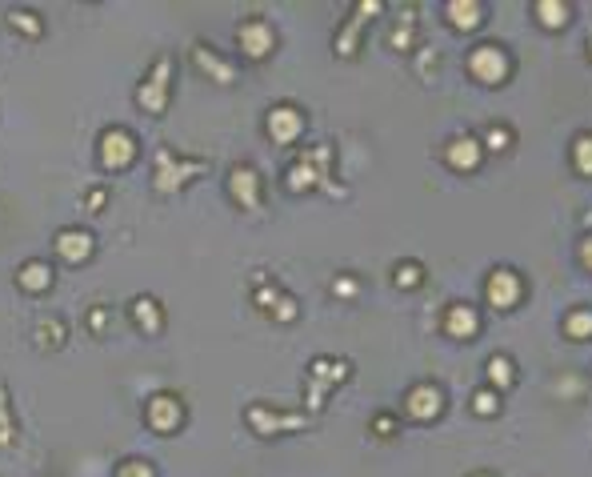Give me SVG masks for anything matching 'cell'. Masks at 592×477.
Returning a JSON list of instances; mask_svg holds the SVG:
<instances>
[{"instance_id": "484cf974", "label": "cell", "mask_w": 592, "mask_h": 477, "mask_svg": "<svg viewBox=\"0 0 592 477\" xmlns=\"http://www.w3.org/2000/svg\"><path fill=\"white\" fill-rule=\"evenodd\" d=\"M8 25L20 28V33H28V36H40V20H36V17H24V12H8Z\"/></svg>"}, {"instance_id": "30bf717a", "label": "cell", "mask_w": 592, "mask_h": 477, "mask_svg": "<svg viewBox=\"0 0 592 477\" xmlns=\"http://www.w3.org/2000/svg\"><path fill=\"white\" fill-rule=\"evenodd\" d=\"M56 257L68 261V265L88 261L92 257V233H84V229H64V233H56Z\"/></svg>"}, {"instance_id": "8fae6325", "label": "cell", "mask_w": 592, "mask_h": 477, "mask_svg": "<svg viewBox=\"0 0 592 477\" xmlns=\"http://www.w3.org/2000/svg\"><path fill=\"white\" fill-rule=\"evenodd\" d=\"M236 41H240V49H244V57L260 61V57H268V53H272V28L264 25V20H244Z\"/></svg>"}, {"instance_id": "7a4b0ae2", "label": "cell", "mask_w": 592, "mask_h": 477, "mask_svg": "<svg viewBox=\"0 0 592 477\" xmlns=\"http://www.w3.org/2000/svg\"><path fill=\"white\" fill-rule=\"evenodd\" d=\"M168 89H172V61L156 57V61H152L148 81L136 89V101H140L144 113H164V109H168Z\"/></svg>"}, {"instance_id": "d590c367", "label": "cell", "mask_w": 592, "mask_h": 477, "mask_svg": "<svg viewBox=\"0 0 592 477\" xmlns=\"http://www.w3.org/2000/svg\"><path fill=\"white\" fill-rule=\"evenodd\" d=\"M580 261H584V265H588V269H592V237H588V241H584V245H580Z\"/></svg>"}, {"instance_id": "8992f818", "label": "cell", "mask_w": 592, "mask_h": 477, "mask_svg": "<svg viewBox=\"0 0 592 477\" xmlns=\"http://www.w3.org/2000/svg\"><path fill=\"white\" fill-rule=\"evenodd\" d=\"M228 193L240 209H260V173L248 169V165H236L228 173Z\"/></svg>"}, {"instance_id": "4fadbf2b", "label": "cell", "mask_w": 592, "mask_h": 477, "mask_svg": "<svg viewBox=\"0 0 592 477\" xmlns=\"http://www.w3.org/2000/svg\"><path fill=\"white\" fill-rule=\"evenodd\" d=\"M192 61H196V69H200V73H204V77H212L216 85H232V81H236V69H232L228 61H220V57H216V53L208 49V44H196V49H192Z\"/></svg>"}, {"instance_id": "4316f807", "label": "cell", "mask_w": 592, "mask_h": 477, "mask_svg": "<svg viewBox=\"0 0 592 477\" xmlns=\"http://www.w3.org/2000/svg\"><path fill=\"white\" fill-rule=\"evenodd\" d=\"M416 281H420V265H412V261H404V265L396 269V285H400V289H412Z\"/></svg>"}, {"instance_id": "836d02e7", "label": "cell", "mask_w": 592, "mask_h": 477, "mask_svg": "<svg viewBox=\"0 0 592 477\" xmlns=\"http://www.w3.org/2000/svg\"><path fill=\"white\" fill-rule=\"evenodd\" d=\"M372 425H376V433H392V429H396V421H392V417H384V413H380V417H376Z\"/></svg>"}, {"instance_id": "6da1fadb", "label": "cell", "mask_w": 592, "mask_h": 477, "mask_svg": "<svg viewBox=\"0 0 592 477\" xmlns=\"http://www.w3.org/2000/svg\"><path fill=\"white\" fill-rule=\"evenodd\" d=\"M200 169H204L200 161H176L172 149H156V177H152V185H156V193H180Z\"/></svg>"}, {"instance_id": "1f68e13d", "label": "cell", "mask_w": 592, "mask_h": 477, "mask_svg": "<svg viewBox=\"0 0 592 477\" xmlns=\"http://www.w3.org/2000/svg\"><path fill=\"white\" fill-rule=\"evenodd\" d=\"M504 145H508V133H504V129L488 133V149H504Z\"/></svg>"}, {"instance_id": "d6a6232c", "label": "cell", "mask_w": 592, "mask_h": 477, "mask_svg": "<svg viewBox=\"0 0 592 477\" xmlns=\"http://www.w3.org/2000/svg\"><path fill=\"white\" fill-rule=\"evenodd\" d=\"M88 325H92V329H104V325H108V313H104V309H92V313H88Z\"/></svg>"}, {"instance_id": "d6986e66", "label": "cell", "mask_w": 592, "mask_h": 477, "mask_svg": "<svg viewBox=\"0 0 592 477\" xmlns=\"http://www.w3.org/2000/svg\"><path fill=\"white\" fill-rule=\"evenodd\" d=\"M376 9H380V4H372V0H368V4H360V9H356V17L344 25V33L336 36V53H340V57H348V53H352V36H360V25H364V20L372 17Z\"/></svg>"}, {"instance_id": "3957f363", "label": "cell", "mask_w": 592, "mask_h": 477, "mask_svg": "<svg viewBox=\"0 0 592 477\" xmlns=\"http://www.w3.org/2000/svg\"><path fill=\"white\" fill-rule=\"evenodd\" d=\"M136 161V137L128 129H108L100 133V165L108 173H120L124 165Z\"/></svg>"}, {"instance_id": "44dd1931", "label": "cell", "mask_w": 592, "mask_h": 477, "mask_svg": "<svg viewBox=\"0 0 592 477\" xmlns=\"http://www.w3.org/2000/svg\"><path fill=\"white\" fill-rule=\"evenodd\" d=\"M564 333H568V337H576V341L592 337V313H588V309H576V313H568Z\"/></svg>"}, {"instance_id": "7402d4cb", "label": "cell", "mask_w": 592, "mask_h": 477, "mask_svg": "<svg viewBox=\"0 0 592 477\" xmlns=\"http://www.w3.org/2000/svg\"><path fill=\"white\" fill-rule=\"evenodd\" d=\"M320 181V173L312 169V165H296V169H288V189L292 193H304V189H312Z\"/></svg>"}, {"instance_id": "277c9868", "label": "cell", "mask_w": 592, "mask_h": 477, "mask_svg": "<svg viewBox=\"0 0 592 477\" xmlns=\"http://www.w3.org/2000/svg\"><path fill=\"white\" fill-rule=\"evenodd\" d=\"M144 421H148V429H156V433H176L184 421V405L176 401L172 393H156V397H148Z\"/></svg>"}, {"instance_id": "d4e9b609", "label": "cell", "mask_w": 592, "mask_h": 477, "mask_svg": "<svg viewBox=\"0 0 592 477\" xmlns=\"http://www.w3.org/2000/svg\"><path fill=\"white\" fill-rule=\"evenodd\" d=\"M0 445H12V413H8L4 389H0Z\"/></svg>"}, {"instance_id": "e0dca14e", "label": "cell", "mask_w": 592, "mask_h": 477, "mask_svg": "<svg viewBox=\"0 0 592 477\" xmlns=\"http://www.w3.org/2000/svg\"><path fill=\"white\" fill-rule=\"evenodd\" d=\"M132 317H136V325H140L148 337H152V333H160V325H164V313L156 309V301H152V297H136L132 301Z\"/></svg>"}, {"instance_id": "f1b7e54d", "label": "cell", "mask_w": 592, "mask_h": 477, "mask_svg": "<svg viewBox=\"0 0 592 477\" xmlns=\"http://www.w3.org/2000/svg\"><path fill=\"white\" fill-rule=\"evenodd\" d=\"M472 409H476V413H496V393H476Z\"/></svg>"}, {"instance_id": "ac0fdd59", "label": "cell", "mask_w": 592, "mask_h": 477, "mask_svg": "<svg viewBox=\"0 0 592 477\" xmlns=\"http://www.w3.org/2000/svg\"><path fill=\"white\" fill-rule=\"evenodd\" d=\"M480 17H484V9H480L476 0H452L448 4V25H456V28H476Z\"/></svg>"}, {"instance_id": "7c38bea8", "label": "cell", "mask_w": 592, "mask_h": 477, "mask_svg": "<svg viewBox=\"0 0 592 477\" xmlns=\"http://www.w3.org/2000/svg\"><path fill=\"white\" fill-rule=\"evenodd\" d=\"M488 301H492L496 309H512L520 301V277L508 273V269H496V273L488 277Z\"/></svg>"}, {"instance_id": "52a82bcc", "label": "cell", "mask_w": 592, "mask_h": 477, "mask_svg": "<svg viewBox=\"0 0 592 477\" xmlns=\"http://www.w3.org/2000/svg\"><path fill=\"white\" fill-rule=\"evenodd\" d=\"M248 425L256 429V433H264V437H272V433H288V429H300L304 421L300 417H292V413H272V409H264V405H248Z\"/></svg>"}, {"instance_id": "603a6c76", "label": "cell", "mask_w": 592, "mask_h": 477, "mask_svg": "<svg viewBox=\"0 0 592 477\" xmlns=\"http://www.w3.org/2000/svg\"><path fill=\"white\" fill-rule=\"evenodd\" d=\"M572 165L584 173V177H592V137H580L572 145Z\"/></svg>"}, {"instance_id": "5b68a950", "label": "cell", "mask_w": 592, "mask_h": 477, "mask_svg": "<svg viewBox=\"0 0 592 477\" xmlns=\"http://www.w3.org/2000/svg\"><path fill=\"white\" fill-rule=\"evenodd\" d=\"M468 69H472V77H476V81L500 85L504 77H508V57H504L500 49H492V44H484V49H476L468 57Z\"/></svg>"}, {"instance_id": "2e32d148", "label": "cell", "mask_w": 592, "mask_h": 477, "mask_svg": "<svg viewBox=\"0 0 592 477\" xmlns=\"http://www.w3.org/2000/svg\"><path fill=\"white\" fill-rule=\"evenodd\" d=\"M444 329L452 333V337H472V333H476V313H472L468 305H452L444 313Z\"/></svg>"}, {"instance_id": "ffe728a7", "label": "cell", "mask_w": 592, "mask_h": 477, "mask_svg": "<svg viewBox=\"0 0 592 477\" xmlns=\"http://www.w3.org/2000/svg\"><path fill=\"white\" fill-rule=\"evenodd\" d=\"M536 20H540V25H548V28H560V25H568V4H556V0H540V4H536Z\"/></svg>"}, {"instance_id": "4dcf8cb0", "label": "cell", "mask_w": 592, "mask_h": 477, "mask_svg": "<svg viewBox=\"0 0 592 477\" xmlns=\"http://www.w3.org/2000/svg\"><path fill=\"white\" fill-rule=\"evenodd\" d=\"M104 201H108V193H104V189H92V193H88V209L100 213V209H104Z\"/></svg>"}, {"instance_id": "83f0119b", "label": "cell", "mask_w": 592, "mask_h": 477, "mask_svg": "<svg viewBox=\"0 0 592 477\" xmlns=\"http://www.w3.org/2000/svg\"><path fill=\"white\" fill-rule=\"evenodd\" d=\"M116 477H156V473H152L148 461H124V465L116 469Z\"/></svg>"}, {"instance_id": "cb8c5ba5", "label": "cell", "mask_w": 592, "mask_h": 477, "mask_svg": "<svg viewBox=\"0 0 592 477\" xmlns=\"http://www.w3.org/2000/svg\"><path fill=\"white\" fill-rule=\"evenodd\" d=\"M488 377H492V385H512V361L508 357H492V361H488Z\"/></svg>"}, {"instance_id": "e575fe53", "label": "cell", "mask_w": 592, "mask_h": 477, "mask_svg": "<svg viewBox=\"0 0 592 477\" xmlns=\"http://www.w3.org/2000/svg\"><path fill=\"white\" fill-rule=\"evenodd\" d=\"M336 293H340V297H352V293H356V281H348V277L336 281Z\"/></svg>"}, {"instance_id": "9c48e42d", "label": "cell", "mask_w": 592, "mask_h": 477, "mask_svg": "<svg viewBox=\"0 0 592 477\" xmlns=\"http://www.w3.org/2000/svg\"><path fill=\"white\" fill-rule=\"evenodd\" d=\"M404 409H408V417H416V421H432L444 409V397H440L436 385H412L404 397Z\"/></svg>"}, {"instance_id": "9a60e30c", "label": "cell", "mask_w": 592, "mask_h": 477, "mask_svg": "<svg viewBox=\"0 0 592 477\" xmlns=\"http://www.w3.org/2000/svg\"><path fill=\"white\" fill-rule=\"evenodd\" d=\"M16 281H20L24 293H44V289H52V269L44 261H28V265H20Z\"/></svg>"}, {"instance_id": "f546056e", "label": "cell", "mask_w": 592, "mask_h": 477, "mask_svg": "<svg viewBox=\"0 0 592 477\" xmlns=\"http://www.w3.org/2000/svg\"><path fill=\"white\" fill-rule=\"evenodd\" d=\"M276 317H280V321H288V317H296V301L280 297V305H276Z\"/></svg>"}, {"instance_id": "8d00e7d4", "label": "cell", "mask_w": 592, "mask_h": 477, "mask_svg": "<svg viewBox=\"0 0 592 477\" xmlns=\"http://www.w3.org/2000/svg\"><path fill=\"white\" fill-rule=\"evenodd\" d=\"M256 301H260V305H276V293H272V289H264V293H256Z\"/></svg>"}, {"instance_id": "5bb4252c", "label": "cell", "mask_w": 592, "mask_h": 477, "mask_svg": "<svg viewBox=\"0 0 592 477\" xmlns=\"http://www.w3.org/2000/svg\"><path fill=\"white\" fill-rule=\"evenodd\" d=\"M444 161L452 165V169H460V173L476 169V165H480V141H472V137H456L452 145L444 149Z\"/></svg>"}, {"instance_id": "ba28073f", "label": "cell", "mask_w": 592, "mask_h": 477, "mask_svg": "<svg viewBox=\"0 0 592 477\" xmlns=\"http://www.w3.org/2000/svg\"><path fill=\"white\" fill-rule=\"evenodd\" d=\"M300 133H304V117L296 113L292 105H276L268 113V137L276 141V145H292Z\"/></svg>"}]
</instances>
